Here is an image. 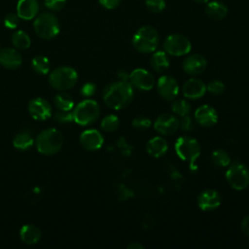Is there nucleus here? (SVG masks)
Masks as SVG:
<instances>
[{"instance_id":"f257e3e1","label":"nucleus","mask_w":249,"mask_h":249,"mask_svg":"<svg viewBox=\"0 0 249 249\" xmlns=\"http://www.w3.org/2000/svg\"><path fill=\"white\" fill-rule=\"evenodd\" d=\"M133 94V87L127 80H118L105 87L102 99L109 108L120 110L131 103Z\"/></svg>"},{"instance_id":"f03ea898","label":"nucleus","mask_w":249,"mask_h":249,"mask_svg":"<svg viewBox=\"0 0 249 249\" xmlns=\"http://www.w3.org/2000/svg\"><path fill=\"white\" fill-rule=\"evenodd\" d=\"M174 149L177 156L184 161L190 164L192 170H196L197 165L196 164V160L200 156V145L196 139L191 136H180L177 138Z\"/></svg>"},{"instance_id":"7ed1b4c3","label":"nucleus","mask_w":249,"mask_h":249,"mask_svg":"<svg viewBox=\"0 0 249 249\" xmlns=\"http://www.w3.org/2000/svg\"><path fill=\"white\" fill-rule=\"evenodd\" d=\"M160 42L158 31L151 25H144L137 29L132 37L133 48L142 53H150L157 50Z\"/></svg>"},{"instance_id":"20e7f679","label":"nucleus","mask_w":249,"mask_h":249,"mask_svg":"<svg viewBox=\"0 0 249 249\" xmlns=\"http://www.w3.org/2000/svg\"><path fill=\"white\" fill-rule=\"evenodd\" d=\"M35 145L37 151L45 156L56 154L63 145V135L56 128H48L39 133Z\"/></svg>"},{"instance_id":"39448f33","label":"nucleus","mask_w":249,"mask_h":249,"mask_svg":"<svg viewBox=\"0 0 249 249\" xmlns=\"http://www.w3.org/2000/svg\"><path fill=\"white\" fill-rule=\"evenodd\" d=\"M33 29L38 37L50 40L58 34L59 22L53 14L43 12L39 16H36L33 22Z\"/></svg>"},{"instance_id":"423d86ee","label":"nucleus","mask_w":249,"mask_h":249,"mask_svg":"<svg viewBox=\"0 0 249 249\" xmlns=\"http://www.w3.org/2000/svg\"><path fill=\"white\" fill-rule=\"evenodd\" d=\"M73 121L80 125H89L96 122L100 115L98 103L92 99H85L78 103L73 111Z\"/></svg>"},{"instance_id":"0eeeda50","label":"nucleus","mask_w":249,"mask_h":249,"mask_svg":"<svg viewBox=\"0 0 249 249\" xmlns=\"http://www.w3.org/2000/svg\"><path fill=\"white\" fill-rule=\"evenodd\" d=\"M78 81L76 70L70 66H60L55 68L49 75L50 86L56 90H67L72 89Z\"/></svg>"},{"instance_id":"6e6552de","label":"nucleus","mask_w":249,"mask_h":249,"mask_svg":"<svg viewBox=\"0 0 249 249\" xmlns=\"http://www.w3.org/2000/svg\"><path fill=\"white\" fill-rule=\"evenodd\" d=\"M228 184L236 191H242L249 186V169L242 162H234L226 171Z\"/></svg>"},{"instance_id":"1a4fd4ad","label":"nucleus","mask_w":249,"mask_h":249,"mask_svg":"<svg viewBox=\"0 0 249 249\" xmlns=\"http://www.w3.org/2000/svg\"><path fill=\"white\" fill-rule=\"evenodd\" d=\"M163 50L170 55L182 56L191 52L192 44L186 36L174 33L165 38L163 42Z\"/></svg>"},{"instance_id":"9d476101","label":"nucleus","mask_w":249,"mask_h":249,"mask_svg":"<svg viewBox=\"0 0 249 249\" xmlns=\"http://www.w3.org/2000/svg\"><path fill=\"white\" fill-rule=\"evenodd\" d=\"M154 128L164 136H171L179 129V119L172 114L162 113L154 122Z\"/></svg>"},{"instance_id":"9b49d317","label":"nucleus","mask_w":249,"mask_h":249,"mask_svg":"<svg viewBox=\"0 0 249 249\" xmlns=\"http://www.w3.org/2000/svg\"><path fill=\"white\" fill-rule=\"evenodd\" d=\"M157 90L163 100L172 101L179 93V85L174 77L163 75L157 81Z\"/></svg>"},{"instance_id":"f8f14e48","label":"nucleus","mask_w":249,"mask_h":249,"mask_svg":"<svg viewBox=\"0 0 249 249\" xmlns=\"http://www.w3.org/2000/svg\"><path fill=\"white\" fill-rule=\"evenodd\" d=\"M128 82L133 88L140 90H150L155 86V79L152 73L143 68H136L128 75Z\"/></svg>"},{"instance_id":"ddd939ff","label":"nucleus","mask_w":249,"mask_h":249,"mask_svg":"<svg viewBox=\"0 0 249 249\" xmlns=\"http://www.w3.org/2000/svg\"><path fill=\"white\" fill-rule=\"evenodd\" d=\"M28 112L31 117L37 121H45L53 114L51 104L43 97L32 99L28 104Z\"/></svg>"},{"instance_id":"4468645a","label":"nucleus","mask_w":249,"mask_h":249,"mask_svg":"<svg viewBox=\"0 0 249 249\" xmlns=\"http://www.w3.org/2000/svg\"><path fill=\"white\" fill-rule=\"evenodd\" d=\"M80 145L87 151H96L99 150L103 143V135L94 128H89L84 130L79 138Z\"/></svg>"},{"instance_id":"2eb2a0df","label":"nucleus","mask_w":249,"mask_h":249,"mask_svg":"<svg viewBox=\"0 0 249 249\" xmlns=\"http://www.w3.org/2000/svg\"><path fill=\"white\" fill-rule=\"evenodd\" d=\"M207 66L206 58L198 53L188 55L182 64L183 70L190 76H197L204 72Z\"/></svg>"},{"instance_id":"dca6fc26","label":"nucleus","mask_w":249,"mask_h":249,"mask_svg":"<svg viewBox=\"0 0 249 249\" xmlns=\"http://www.w3.org/2000/svg\"><path fill=\"white\" fill-rule=\"evenodd\" d=\"M196 122L203 127L214 126L218 122L217 111L208 104L200 105L194 114Z\"/></svg>"},{"instance_id":"f3484780","label":"nucleus","mask_w":249,"mask_h":249,"mask_svg":"<svg viewBox=\"0 0 249 249\" xmlns=\"http://www.w3.org/2000/svg\"><path fill=\"white\" fill-rule=\"evenodd\" d=\"M221 202L220 194L213 189H206L197 196V205L202 211H213L221 205Z\"/></svg>"},{"instance_id":"a211bd4d","label":"nucleus","mask_w":249,"mask_h":249,"mask_svg":"<svg viewBox=\"0 0 249 249\" xmlns=\"http://www.w3.org/2000/svg\"><path fill=\"white\" fill-rule=\"evenodd\" d=\"M183 95L188 99H198L206 92V85L199 79L191 78L182 87Z\"/></svg>"},{"instance_id":"6ab92c4d","label":"nucleus","mask_w":249,"mask_h":249,"mask_svg":"<svg viewBox=\"0 0 249 249\" xmlns=\"http://www.w3.org/2000/svg\"><path fill=\"white\" fill-rule=\"evenodd\" d=\"M22 56L17 49L2 48L0 49V64L9 69L15 70L21 65Z\"/></svg>"},{"instance_id":"aec40b11","label":"nucleus","mask_w":249,"mask_h":249,"mask_svg":"<svg viewBox=\"0 0 249 249\" xmlns=\"http://www.w3.org/2000/svg\"><path fill=\"white\" fill-rule=\"evenodd\" d=\"M39 12L38 0H18L17 4V15L20 19L30 20L36 18Z\"/></svg>"},{"instance_id":"412c9836","label":"nucleus","mask_w":249,"mask_h":249,"mask_svg":"<svg viewBox=\"0 0 249 249\" xmlns=\"http://www.w3.org/2000/svg\"><path fill=\"white\" fill-rule=\"evenodd\" d=\"M167 150L168 143L164 138L160 136H155L149 139L146 144V151L153 158L162 157L167 152Z\"/></svg>"},{"instance_id":"4be33fe9","label":"nucleus","mask_w":249,"mask_h":249,"mask_svg":"<svg viewBox=\"0 0 249 249\" xmlns=\"http://www.w3.org/2000/svg\"><path fill=\"white\" fill-rule=\"evenodd\" d=\"M19 236L23 243L33 245L41 239V231L35 225H24L19 231Z\"/></svg>"},{"instance_id":"5701e85b","label":"nucleus","mask_w":249,"mask_h":249,"mask_svg":"<svg viewBox=\"0 0 249 249\" xmlns=\"http://www.w3.org/2000/svg\"><path fill=\"white\" fill-rule=\"evenodd\" d=\"M206 16L213 20H222L228 15V7L220 1L207 2L205 7Z\"/></svg>"},{"instance_id":"b1692460","label":"nucleus","mask_w":249,"mask_h":249,"mask_svg":"<svg viewBox=\"0 0 249 249\" xmlns=\"http://www.w3.org/2000/svg\"><path fill=\"white\" fill-rule=\"evenodd\" d=\"M150 63L156 72H163L169 67V58L164 51H157L153 52Z\"/></svg>"},{"instance_id":"393cba45","label":"nucleus","mask_w":249,"mask_h":249,"mask_svg":"<svg viewBox=\"0 0 249 249\" xmlns=\"http://www.w3.org/2000/svg\"><path fill=\"white\" fill-rule=\"evenodd\" d=\"M34 143L33 137L31 136L30 133L21 131L18 132L13 139V145L16 149L25 151L28 150Z\"/></svg>"},{"instance_id":"a878e982","label":"nucleus","mask_w":249,"mask_h":249,"mask_svg":"<svg viewBox=\"0 0 249 249\" xmlns=\"http://www.w3.org/2000/svg\"><path fill=\"white\" fill-rule=\"evenodd\" d=\"M12 44L16 49L26 50L31 45V39L26 32L22 30H18L15 31L12 35Z\"/></svg>"},{"instance_id":"bb28decb","label":"nucleus","mask_w":249,"mask_h":249,"mask_svg":"<svg viewBox=\"0 0 249 249\" xmlns=\"http://www.w3.org/2000/svg\"><path fill=\"white\" fill-rule=\"evenodd\" d=\"M53 103L55 108L58 110L70 111L74 108V99L66 92L57 93L53 98Z\"/></svg>"},{"instance_id":"cd10ccee","label":"nucleus","mask_w":249,"mask_h":249,"mask_svg":"<svg viewBox=\"0 0 249 249\" xmlns=\"http://www.w3.org/2000/svg\"><path fill=\"white\" fill-rule=\"evenodd\" d=\"M33 70L40 74V75H46L50 71V60L48 57L44 55H36L33 57L31 62Z\"/></svg>"},{"instance_id":"c85d7f7f","label":"nucleus","mask_w":249,"mask_h":249,"mask_svg":"<svg viewBox=\"0 0 249 249\" xmlns=\"http://www.w3.org/2000/svg\"><path fill=\"white\" fill-rule=\"evenodd\" d=\"M211 161L214 165L218 167H226L231 163V158L229 154L222 149H218L212 152L211 154Z\"/></svg>"},{"instance_id":"c756f323","label":"nucleus","mask_w":249,"mask_h":249,"mask_svg":"<svg viewBox=\"0 0 249 249\" xmlns=\"http://www.w3.org/2000/svg\"><path fill=\"white\" fill-rule=\"evenodd\" d=\"M171 110L175 115L183 117L190 114L191 104L186 99H173L171 104Z\"/></svg>"},{"instance_id":"7c9ffc66","label":"nucleus","mask_w":249,"mask_h":249,"mask_svg":"<svg viewBox=\"0 0 249 249\" xmlns=\"http://www.w3.org/2000/svg\"><path fill=\"white\" fill-rule=\"evenodd\" d=\"M119 124H120L119 118L116 115L110 114L105 116L102 119L100 126H101V129L105 132H113L119 127Z\"/></svg>"},{"instance_id":"2f4dec72","label":"nucleus","mask_w":249,"mask_h":249,"mask_svg":"<svg viewBox=\"0 0 249 249\" xmlns=\"http://www.w3.org/2000/svg\"><path fill=\"white\" fill-rule=\"evenodd\" d=\"M131 124L136 130H146L152 125V122L146 116H137L132 120Z\"/></svg>"},{"instance_id":"473e14b6","label":"nucleus","mask_w":249,"mask_h":249,"mask_svg":"<svg viewBox=\"0 0 249 249\" xmlns=\"http://www.w3.org/2000/svg\"><path fill=\"white\" fill-rule=\"evenodd\" d=\"M206 90L212 95H220L225 91V84L219 80H212L207 84Z\"/></svg>"},{"instance_id":"72a5a7b5","label":"nucleus","mask_w":249,"mask_h":249,"mask_svg":"<svg viewBox=\"0 0 249 249\" xmlns=\"http://www.w3.org/2000/svg\"><path fill=\"white\" fill-rule=\"evenodd\" d=\"M145 5L152 13H160L165 9L164 0H145Z\"/></svg>"},{"instance_id":"f704fd0d","label":"nucleus","mask_w":249,"mask_h":249,"mask_svg":"<svg viewBox=\"0 0 249 249\" xmlns=\"http://www.w3.org/2000/svg\"><path fill=\"white\" fill-rule=\"evenodd\" d=\"M19 19L17 13H9L4 18V25L9 29H16L19 23Z\"/></svg>"},{"instance_id":"c9c22d12","label":"nucleus","mask_w":249,"mask_h":249,"mask_svg":"<svg viewBox=\"0 0 249 249\" xmlns=\"http://www.w3.org/2000/svg\"><path fill=\"white\" fill-rule=\"evenodd\" d=\"M53 119L59 123H68L73 121V113L72 110L66 111V110H56Z\"/></svg>"},{"instance_id":"e433bc0d","label":"nucleus","mask_w":249,"mask_h":249,"mask_svg":"<svg viewBox=\"0 0 249 249\" xmlns=\"http://www.w3.org/2000/svg\"><path fill=\"white\" fill-rule=\"evenodd\" d=\"M179 128L182 131H190L194 128V121L190 115L181 117L179 120Z\"/></svg>"},{"instance_id":"4c0bfd02","label":"nucleus","mask_w":249,"mask_h":249,"mask_svg":"<svg viewBox=\"0 0 249 249\" xmlns=\"http://www.w3.org/2000/svg\"><path fill=\"white\" fill-rule=\"evenodd\" d=\"M67 0H45V6L53 12L60 11L64 8Z\"/></svg>"},{"instance_id":"58836bf2","label":"nucleus","mask_w":249,"mask_h":249,"mask_svg":"<svg viewBox=\"0 0 249 249\" xmlns=\"http://www.w3.org/2000/svg\"><path fill=\"white\" fill-rule=\"evenodd\" d=\"M96 91V86L93 83H86L82 89H81V93L86 96V97H89L91 95H93Z\"/></svg>"},{"instance_id":"ea45409f","label":"nucleus","mask_w":249,"mask_h":249,"mask_svg":"<svg viewBox=\"0 0 249 249\" xmlns=\"http://www.w3.org/2000/svg\"><path fill=\"white\" fill-rule=\"evenodd\" d=\"M122 0H98L100 6L107 10H113L121 4Z\"/></svg>"},{"instance_id":"a19ab883","label":"nucleus","mask_w":249,"mask_h":249,"mask_svg":"<svg viewBox=\"0 0 249 249\" xmlns=\"http://www.w3.org/2000/svg\"><path fill=\"white\" fill-rule=\"evenodd\" d=\"M240 229H241L242 232H243L245 235L249 236V215L245 216V217L242 219V221H241V223H240Z\"/></svg>"},{"instance_id":"79ce46f5","label":"nucleus","mask_w":249,"mask_h":249,"mask_svg":"<svg viewBox=\"0 0 249 249\" xmlns=\"http://www.w3.org/2000/svg\"><path fill=\"white\" fill-rule=\"evenodd\" d=\"M127 248H129V249H144L145 246L138 241H133L127 245Z\"/></svg>"},{"instance_id":"37998d69","label":"nucleus","mask_w":249,"mask_h":249,"mask_svg":"<svg viewBox=\"0 0 249 249\" xmlns=\"http://www.w3.org/2000/svg\"><path fill=\"white\" fill-rule=\"evenodd\" d=\"M194 1L196 3H199V4H206L209 0H194Z\"/></svg>"},{"instance_id":"c03bdc74","label":"nucleus","mask_w":249,"mask_h":249,"mask_svg":"<svg viewBox=\"0 0 249 249\" xmlns=\"http://www.w3.org/2000/svg\"><path fill=\"white\" fill-rule=\"evenodd\" d=\"M0 49H1V48H0Z\"/></svg>"}]
</instances>
